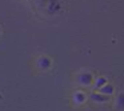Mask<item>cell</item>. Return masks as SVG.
<instances>
[{
  "instance_id": "cell-1",
  "label": "cell",
  "mask_w": 124,
  "mask_h": 111,
  "mask_svg": "<svg viewBox=\"0 0 124 111\" xmlns=\"http://www.w3.org/2000/svg\"><path fill=\"white\" fill-rule=\"evenodd\" d=\"M95 78L93 75H92L91 72H80L78 76H76V82H78L79 84H81V86H91L92 83H93Z\"/></svg>"
},
{
  "instance_id": "cell-2",
  "label": "cell",
  "mask_w": 124,
  "mask_h": 111,
  "mask_svg": "<svg viewBox=\"0 0 124 111\" xmlns=\"http://www.w3.org/2000/svg\"><path fill=\"white\" fill-rule=\"evenodd\" d=\"M36 66H38L41 71H47L52 67V59L49 56H47V55H41V56H39L38 60H36Z\"/></svg>"
},
{
  "instance_id": "cell-3",
  "label": "cell",
  "mask_w": 124,
  "mask_h": 111,
  "mask_svg": "<svg viewBox=\"0 0 124 111\" xmlns=\"http://www.w3.org/2000/svg\"><path fill=\"white\" fill-rule=\"evenodd\" d=\"M89 99H91L93 103H107L108 100H109V96L101 94V92H99V91H93V92H91V95H89Z\"/></svg>"
},
{
  "instance_id": "cell-4",
  "label": "cell",
  "mask_w": 124,
  "mask_h": 111,
  "mask_svg": "<svg viewBox=\"0 0 124 111\" xmlns=\"http://www.w3.org/2000/svg\"><path fill=\"white\" fill-rule=\"evenodd\" d=\"M116 111H124V92H119L115 100Z\"/></svg>"
},
{
  "instance_id": "cell-5",
  "label": "cell",
  "mask_w": 124,
  "mask_h": 111,
  "mask_svg": "<svg viewBox=\"0 0 124 111\" xmlns=\"http://www.w3.org/2000/svg\"><path fill=\"white\" fill-rule=\"evenodd\" d=\"M107 83H108L107 78H104V76H97L93 80V90L95 91H99V90L103 86H105Z\"/></svg>"
},
{
  "instance_id": "cell-6",
  "label": "cell",
  "mask_w": 124,
  "mask_h": 111,
  "mask_svg": "<svg viewBox=\"0 0 124 111\" xmlns=\"http://www.w3.org/2000/svg\"><path fill=\"white\" fill-rule=\"evenodd\" d=\"M72 98H73V102H75L76 104H83V103L87 100V95L84 94L83 91H76Z\"/></svg>"
},
{
  "instance_id": "cell-7",
  "label": "cell",
  "mask_w": 124,
  "mask_h": 111,
  "mask_svg": "<svg viewBox=\"0 0 124 111\" xmlns=\"http://www.w3.org/2000/svg\"><path fill=\"white\" fill-rule=\"evenodd\" d=\"M99 92H101V94H104V95H108V96H111V95L115 92V87H113L112 84L107 83L105 86H103L99 90Z\"/></svg>"
},
{
  "instance_id": "cell-8",
  "label": "cell",
  "mask_w": 124,
  "mask_h": 111,
  "mask_svg": "<svg viewBox=\"0 0 124 111\" xmlns=\"http://www.w3.org/2000/svg\"><path fill=\"white\" fill-rule=\"evenodd\" d=\"M0 35H1V27H0Z\"/></svg>"
}]
</instances>
